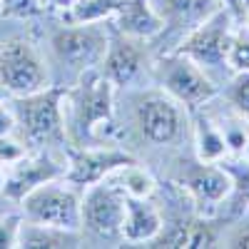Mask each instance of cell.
I'll list each match as a JSON object with an SVG mask.
<instances>
[{
	"mask_svg": "<svg viewBox=\"0 0 249 249\" xmlns=\"http://www.w3.org/2000/svg\"><path fill=\"white\" fill-rule=\"evenodd\" d=\"M65 92L68 85H50L30 95L8 97L15 112L18 132L30 150H65Z\"/></svg>",
	"mask_w": 249,
	"mask_h": 249,
	"instance_id": "obj_3",
	"label": "cell"
},
{
	"mask_svg": "<svg viewBox=\"0 0 249 249\" xmlns=\"http://www.w3.org/2000/svg\"><path fill=\"white\" fill-rule=\"evenodd\" d=\"M0 88L8 92V97L50 88L48 62L35 40L23 35L0 40Z\"/></svg>",
	"mask_w": 249,
	"mask_h": 249,
	"instance_id": "obj_8",
	"label": "cell"
},
{
	"mask_svg": "<svg viewBox=\"0 0 249 249\" xmlns=\"http://www.w3.org/2000/svg\"><path fill=\"white\" fill-rule=\"evenodd\" d=\"M37 15H45L40 0H0V18L10 20H30Z\"/></svg>",
	"mask_w": 249,
	"mask_h": 249,
	"instance_id": "obj_24",
	"label": "cell"
},
{
	"mask_svg": "<svg viewBox=\"0 0 249 249\" xmlns=\"http://www.w3.org/2000/svg\"><path fill=\"white\" fill-rule=\"evenodd\" d=\"M80 202L82 190L68 182L65 177L50 179L35 187L20 199V210L25 219L65 227V230H80Z\"/></svg>",
	"mask_w": 249,
	"mask_h": 249,
	"instance_id": "obj_11",
	"label": "cell"
},
{
	"mask_svg": "<svg viewBox=\"0 0 249 249\" xmlns=\"http://www.w3.org/2000/svg\"><path fill=\"white\" fill-rule=\"evenodd\" d=\"M23 214H0V249L18 247V230Z\"/></svg>",
	"mask_w": 249,
	"mask_h": 249,
	"instance_id": "obj_26",
	"label": "cell"
},
{
	"mask_svg": "<svg viewBox=\"0 0 249 249\" xmlns=\"http://www.w3.org/2000/svg\"><path fill=\"white\" fill-rule=\"evenodd\" d=\"M18 130V122H15V112L10 107V100L0 102V137L3 135H10Z\"/></svg>",
	"mask_w": 249,
	"mask_h": 249,
	"instance_id": "obj_27",
	"label": "cell"
},
{
	"mask_svg": "<svg viewBox=\"0 0 249 249\" xmlns=\"http://www.w3.org/2000/svg\"><path fill=\"white\" fill-rule=\"evenodd\" d=\"M140 160L132 150L122 144H92V147H75L68 142L65 147V179L75 187H85L110 177L120 167Z\"/></svg>",
	"mask_w": 249,
	"mask_h": 249,
	"instance_id": "obj_13",
	"label": "cell"
},
{
	"mask_svg": "<svg viewBox=\"0 0 249 249\" xmlns=\"http://www.w3.org/2000/svg\"><path fill=\"white\" fill-rule=\"evenodd\" d=\"M230 68L232 72H249V28L234 25L230 43Z\"/></svg>",
	"mask_w": 249,
	"mask_h": 249,
	"instance_id": "obj_22",
	"label": "cell"
},
{
	"mask_svg": "<svg viewBox=\"0 0 249 249\" xmlns=\"http://www.w3.org/2000/svg\"><path fill=\"white\" fill-rule=\"evenodd\" d=\"M110 28L152 43L162 30V18L157 15L152 0H122L120 10L110 20Z\"/></svg>",
	"mask_w": 249,
	"mask_h": 249,
	"instance_id": "obj_16",
	"label": "cell"
},
{
	"mask_svg": "<svg viewBox=\"0 0 249 249\" xmlns=\"http://www.w3.org/2000/svg\"><path fill=\"white\" fill-rule=\"evenodd\" d=\"M150 82L175 97L190 112L204 107L207 102L219 97V85L207 75L195 60L182 55L179 50L152 55Z\"/></svg>",
	"mask_w": 249,
	"mask_h": 249,
	"instance_id": "obj_5",
	"label": "cell"
},
{
	"mask_svg": "<svg viewBox=\"0 0 249 249\" xmlns=\"http://www.w3.org/2000/svg\"><path fill=\"white\" fill-rule=\"evenodd\" d=\"M3 182H5V164L0 162V190H3Z\"/></svg>",
	"mask_w": 249,
	"mask_h": 249,
	"instance_id": "obj_30",
	"label": "cell"
},
{
	"mask_svg": "<svg viewBox=\"0 0 249 249\" xmlns=\"http://www.w3.org/2000/svg\"><path fill=\"white\" fill-rule=\"evenodd\" d=\"M117 95H124L130 102V124H120V140L135 135L137 142L164 152V157L179 152L187 142L192 144V112L157 85H137Z\"/></svg>",
	"mask_w": 249,
	"mask_h": 249,
	"instance_id": "obj_1",
	"label": "cell"
},
{
	"mask_svg": "<svg viewBox=\"0 0 249 249\" xmlns=\"http://www.w3.org/2000/svg\"><path fill=\"white\" fill-rule=\"evenodd\" d=\"M192 152L202 162H219L230 155L227 140L207 105L192 112Z\"/></svg>",
	"mask_w": 249,
	"mask_h": 249,
	"instance_id": "obj_18",
	"label": "cell"
},
{
	"mask_svg": "<svg viewBox=\"0 0 249 249\" xmlns=\"http://www.w3.org/2000/svg\"><path fill=\"white\" fill-rule=\"evenodd\" d=\"M65 130L75 147L122 144L117 120V90L97 68L75 77L65 92Z\"/></svg>",
	"mask_w": 249,
	"mask_h": 249,
	"instance_id": "obj_2",
	"label": "cell"
},
{
	"mask_svg": "<svg viewBox=\"0 0 249 249\" xmlns=\"http://www.w3.org/2000/svg\"><path fill=\"white\" fill-rule=\"evenodd\" d=\"M239 155H242L244 160H249V140L244 142V147H242V152H239Z\"/></svg>",
	"mask_w": 249,
	"mask_h": 249,
	"instance_id": "obj_31",
	"label": "cell"
},
{
	"mask_svg": "<svg viewBox=\"0 0 249 249\" xmlns=\"http://www.w3.org/2000/svg\"><path fill=\"white\" fill-rule=\"evenodd\" d=\"M152 5L162 18V30L150 43L152 55L175 50L197 25L222 8L219 0H152Z\"/></svg>",
	"mask_w": 249,
	"mask_h": 249,
	"instance_id": "obj_12",
	"label": "cell"
},
{
	"mask_svg": "<svg viewBox=\"0 0 249 249\" xmlns=\"http://www.w3.org/2000/svg\"><path fill=\"white\" fill-rule=\"evenodd\" d=\"M162 230V210L155 197L124 195L122 217V247H147Z\"/></svg>",
	"mask_w": 249,
	"mask_h": 249,
	"instance_id": "obj_15",
	"label": "cell"
},
{
	"mask_svg": "<svg viewBox=\"0 0 249 249\" xmlns=\"http://www.w3.org/2000/svg\"><path fill=\"white\" fill-rule=\"evenodd\" d=\"M219 247H227V249H249V212H244L242 217H234V219H230L224 224Z\"/></svg>",
	"mask_w": 249,
	"mask_h": 249,
	"instance_id": "obj_23",
	"label": "cell"
},
{
	"mask_svg": "<svg viewBox=\"0 0 249 249\" xmlns=\"http://www.w3.org/2000/svg\"><path fill=\"white\" fill-rule=\"evenodd\" d=\"M150 62H152V50L147 40L130 37L110 28L107 50L102 55L97 70L105 80L112 82L117 92H124L142 85V80L150 82Z\"/></svg>",
	"mask_w": 249,
	"mask_h": 249,
	"instance_id": "obj_10",
	"label": "cell"
},
{
	"mask_svg": "<svg viewBox=\"0 0 249 249\" xmlns=\"http://www.w3.org/2000/svg\"><path fill=\"white\" fill-rule=\"evenodd\" d=\"M5 100H8V92H5L3 88H0V102H5Z\"/></svg>",
	"mask_w": 249,
	"mask_h": 249,
	"instance_id": "obj_32",
	"label": "cell"
},
{
	"mask_svg": "<svg viewBox=\"0 0 249 249\" xmlns=\"http://www.w3.org/2000/svg\"><path fill=\"white\" fill-rule=\"evenodd\" d=\"M219 97L249 122V72H232L222 85Z\"/></svg>",
	"mask_w": 249,
	"mask_h": 249,
	"instance_id": "obj_21",
	"label": "cell"
},
{
	"mask_svg": "<svg viewBox=\"0 0 249 249\" xmlns=\"http://www.w3.org/2000/svg\"><path fill=\"white\" fill-rule=\"evenodd\" d=\"M110 23H70L65 20L50 35V53L62 68L75 72V77L85 70L100 65L107 50Z\"/></svg>",
	"mask_w": 249,
	"mask_h": 249,
	"instance_id": "obj_9",
	"label": "cell"
},
{
	"mask_svg": "<svg viewBox=\"0 0 249 249\" xmlns=\"http://www.w3.org/2000/svg\"><path fill=\"white\" fill-rule=\"evenodd\" d=\"M18 247L20 249H75L88 244L80 230H65V227L43 224L23 217L18 230Z\"/></svg>",
	"mask_w": 249,
	"mask_h": 249,
	"instance_id": "obj_17",
	"label": "cell"
},
{
	"mask_svg": "<svg viewBox=\"0 0 249 249\" xmlns=\"http://www.w3.org/2000/svg\"><path fill=\"white\" fill-rule=\"evenodd\" d=\"M122 0H75L65 20L70 23H110Z\"/></svg>",
	"mask_w": 249,
	"mask_h": 249,
	"instance_id": "obj_20",
	"label": "cell"
},
{
	"mask_svg": "<svg viewBox=\"0 0 249 249\" xmlns=\"http://www.w3.org/2000/svg\"><path fill=\"white\" fill-rule=\"evenodd\" d=\"M28 152H33L30 144L23 140V135H20L18 130L0 137V162H3L5 167L13 164V162H18V160H23Z\"/></svg>",
	"mask_w": 249,
	"mask_h": 249,
	"instance_id": "obj_25",
	"label": "cell"
},
{
	"mask_svg": "<svg viewBox=\"0 0 249 249\" xmlns=\"http://www.w3.org/2000/svg\"><path fill=\"white\" fill-rule=\"evenodd\" d=\"M120 190L127 195V197H155L157 195V187H160V177L152 172V167L144 160H135L130 164L120 167L117 172L110 175Z\"/></svg>",
	"mask_w": 249,
	"mask_h": 249,
	"instance_id": "obj_19",
	"label": "cell"
},
{
	"mask_svg": "<svg viewBox=\"0 0 249 249\" xmlns=\"http://www.w3.org/2000/svg\"><path fill=\"white\" fill-rule=\"evenodd\" d=\"M124 192L112 177L82 190L80 232L88 247H122Z\"/></svg>",
	"mask_w": 249,
	"mask_h": 249,
	"instance_id": "obj_6",
	"label": "cell"
},
{
	"mask_svg": "<svg viewBox=\"0 0 249 249\" xmlns=\"http://www.w3.org/2000/svg\"><path fill=\"white\" fill-rule=\"evenodd\" d=\"M219 5L232 15L234 25H242V23H244V15H247V8H249V0H219Z\"/></svg>",
	"mask_w": 249,
	"mask_h": 249,
	"instance_id": "obj_28",
	"label": "cell"
},
{
	"mask_svg": "<svg viewBox=\"0 0 249 249\" xmlns=\"http://www.w3.org/2000/svg\"><path fill=\"white\" fill-rule=\"evenodd\" d=\"M75 0H40V5H43L45 13H53V15H62L65 18L68 10L72 8Z\"/></svg>",
	"mask_w": 249,
	"mask_h": 249,
	"instance_id": "obj_29",
	"label": "cell"
},
{
	"mask_svg": "<svg viewBox=\"0 0 249 249\" xmlns=\"http://www.w3.org/2000/svg\"><path fill=\"white\" fill-rule=\"evenodd\" d=\"M234 33V20L224 8H219L212 18H207L202 25H197L182 43L175 48L210 75L219 90L232 75L230 68V43Z\"/></svg>",
	"mask_w": 249,
	"mask_h": 249,
	"instance_id": "obj_7",
	"label": "cell"
},
{
	"mask_svg": "<svg viewBox=\"0 0 249 249\" xmlns=\"http://www.w3.org/2000/svg\"><path fill=\"white\" fill-rule=\"evenodd\" d=\"M164 164H167V172L162 177L177 182L190 195V199L195 202L199 214L217 217L222 202L232 192V179L222 164L197 160L192 147H190V152L179 150L175 155H167Z\"/></svg>",
	"mask_w": 249,
	"mask_h": 249,
	"instance_id": "obj_4",
	"label": "cell"
},
{
	"mask_svg": "<svg viewBox=\"0 0 249 249\" xmlns=\"http://www.w3.org/2000/svg\"><path fill=\"white\" fill-rule=\"evenodd\" d=\"M57 177H65V150H33L23 160L5 167V182L0 195L8 202L20 204V199L35 187Z\"/></svg>",
	"mask_w": 249,
	"mask_h": 249,
	"instance_id": "obj_14",
	"label": "cell"
},
{
	"mask_svg": "<svg viewBox=\"0 0 249 249\" xmlns=\"http://www.w3.org/2000/svg\"><path fill=\"white\" fill-rule=\"evenodd\" d=\"M242 25H247V28H249V8H247V15H244V23H242Z\"/></svg>",
	"mask_w": 249,
	"mask_h": 249,
	"instance_id": "obj_33",
	"label": "cell"
}]
</instances>
